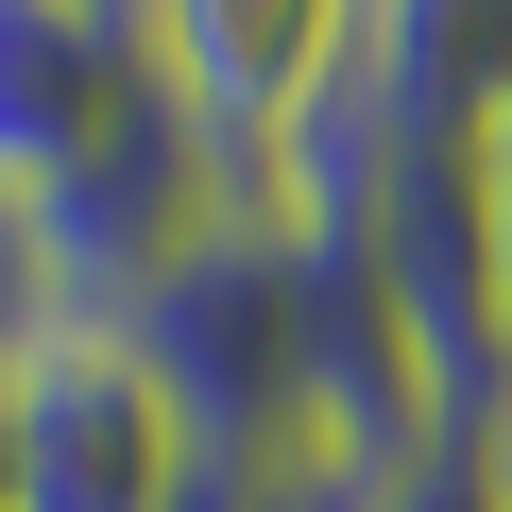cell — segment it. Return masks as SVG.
Masks as SVG:
<instances>
[{
    "mask_svg": "<svg viewBox=\"0 0 512 512\" xmlns=\"http://www.w3.org/2000/svg\"><path fill=\"white\" fill-rule=\"evenodd\" d=\"M120 342L154 359V393L188 410V444L239 461V478H274V461L325 444V256L274 205H239L222 239H188L120 308Z\"/></svg>",
    "mask_w": 512,
    "mask_h": 512,
    "instance_id": "obj_1",
    "label": "cell"
},
{
    "mask_svg": "<svg viewBox=\"0 0 512 512\" xmlns=\"http://www.w3.org/2000/svg\"><path fill=\"white\" fill-rule=\"evenodd\" d=\"M478 222H495V410H512V120L478 137Z\"/></svg>",
    "mask_w": 512,
    "mask_h": 512,
    "instance_id": "obj_7",
    "label": "cell"
},
{
    "mask_svg": "<svg viewBox=\"0 0 512 512\" xmlns=\"http://www.w3.org/2000/svg\"><path fill=\"white\" fill-rule=\"evenodd\" d=\"M0 512H18V410H0Z\"/></svg>",
    "mask_w": 512,
    "mask_h": 512,
    "instance_id": "obj_9",
    "label": "cell"
},
{
    "mask_svg": "<svg viewBox=\"0 0 512 512\" xmlns=\"http://www.w3.org/2000/svg\"><path fill=\"white\" fill-rule=\"evenodd\" d=\"M154 103L120 0H0V205H35L69 154H103Z\"/></svg>",
    "mask_w": 512,
    "mask_h": 512,
    "instance_id": "obj_5",
    "label": "cell"
},
{
    "mask_svg": "<svg viewBox=\"0 0 512 512\" xmlns=\"http://www.w3.org/2000/svg\"><path fill=\"white\" fill-rule=\"evenodd\" d=\"M154 103L239 171V205H291V171L325 154L342 86H359V0H120Z\"/></svg>",
    "mask_w": 512,
    "mask_h": 512,
    "instance_id": "obj_2",
    "label": "cell"
},
{
    "mask_svg": "<svg viewBox=\"0 0 512 512\" xmlns=\"http://www.w3.org/2000/svg\"><path fill=\"white\" fill-rule=\"evenodd\" d=\"M478 461H495V512H512V410H495V427H478Z\"/></svg>",
    "mask_w": 512,
    "mask_h": 512,
    "instance_id": "obj_8",
    "label": "cell"
},
{
    "mask_svg": "<svg viewBox=\"0 0 512 512\" xmlns=\"http://www.w3.org/2000/svg\"><path fill=\"white\" fill-rule=\"evenodd\" d=\"M0 410H18V512H188L205 478L188 410L120 325H35L0 359Z\"/></svg>",
    "mask_w": 512,
    "mask_h": 512,
    "instance_id": "obj_4",
    "label": "cell"
},
{
    "mask_svg": "<svg viewBox=\"0 0 512 512\" xmlns=\"http://www.w3.org/2000/svg\"><path fill=\"white\" fill-rule=\"evenodd\" d=\"M342 120L359 137H410V154H478L512 120V0H359Z\"/></svg>",
    "mask_w": 512,
    "mask_h": 512,
    "instance_id": "obj_6",
    "label": "cell"
},
{
    "mask_svg": "<svg viewBox=\"0 0 512 512\" xmlns=\"http://www.w3.org/2000/svg\"><path fill=\"white\" fill-rule=\"evenodd\" d=\"M239 222V171L171 120V103H137L103 154H69L35 205H18V239H35V291H52V325H120L188 239H222Z\"/></svg>",
    "mask_w": 512,
    "mask_h": 512,
    "instance_id": "obj_3",
    "label": "cell"
}]
</instances>
